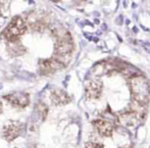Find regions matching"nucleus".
Instances as JSON below:
<instances>
[{
  "label": "nucleus",
  "mask_w": 150,
  "mask_h": 148,
  "mask_svg": "<svg viewBox=\"0 0 150 148\" xmlns=\"http://www.w3.org/2000/svg\"><path fill=\"white\" fill-rule=\"evenodd\" d=\"M130 86L133 100L147 105L150 97V85L146 78L141 75L134 76L130 78Z\"/></svg>",
  "instance_id": "obj_1"
},
{
  "label": "nucleus",
  "mask_w": 150,
  "mask_h": 148,
  "mask_svg": "<svg viewBox=\"0 0 150 148\" xmlns=\"http://www.w3.org/2000/svg\"><path fill=\"white\" fill-rule=\"evenodd\" d=\"M117 120H119V123L120 125L126 126V127L134 126V125H136V123L139 122L138 118L136 117V115H135L133 111H131L130 109L120 113Z\"/></svg>",
  "instance_id": "obj_10"
},
{
  "label": "nucleus",
  "mask_w": 150,
  "mask_h": 148,
  "mask_svg": "<svg viewBox=\"0 0 150 148\" xmlns=\"http://www.w3.org/2000/svg\"><path fill=\"white\" fill-rule=\"evenodd\" d=\"M122 74L130 79V78L134 77V76L139 75V72H138V69H134V67H125L124 69H122Z\"/></svg>",
  "instance_id": "obj_15"
},
{
  "label": "nucleus",
  "mask_w": 150,
  "mask_h": 148,
  "mask_svg": "<svg viewBox=\"0 0 150 148\" xmlns=\"http://www.w3.org/2000/svg\"><path fill=\"white\" fill-rule=\"evenodd\" d=\"M7 50L12 55H21L24 54L26 51V48L23 46V44L20 41H13V42H7Z\"/></svg>",
  "instance_id": "obj_12"
},
{
  "label": "nucleus",
  "mask_w": 150,
  "mask_h": 148,
  "mask_svg": "<svg viewBox=\"0 0 150 148\" xmlns=\"http://www.w3.org/2000/svg\"><path fill=\"white\" fill-rule=\"evenodd\" d=\"M50 98H51L52 103L55 105H64L71 101V96L67 92H64L63 90H58V89L52 91Z\"/></svg>",
  "instance_id": "obj_9"
},
{
  "label": "nucleus",
  "mask_w": 150,
  "mask_h": 148,
  "mask_svg": "<svg viewBox=\"0 0 150 148\" xmlns=\"http://www.w3.org/2000/svg\"><path fill=\"white\" fill-rule=\"evenodd\" d=\"M55 35L56 41L54 44V55H71L75 46H74V41L71 34L65 30L58 29Z\"/></svg>",
  "instance_id": "obj_3"
},
{
  "label": "nucleus",
  "mask_w": 150,
  "mask_h": 148,
  "mask_svg": "<svg viewBox=\"0 0 150 148\" xmlns=\"http://www.w3.org/2000/svg\"><path fill=\"white\" fill-rule=\"evenodd\" d=\"M86 148H104L102 144H99V143L95 142H88L86 144Z\"/></svg>",
  "instance_id": "obj_16"
},
{
  "label": "nucleus",
  "mask_w": 150,
  "mask_h": 148,
  "mask_svg": "<svg viewBox=\"0 0 150 148\" xmlns=\"http://www.w3.org/2000/svg\"><path fill=\"white\" fill-rule=\"evenodd\" d=\"M86 97L90 100H95L101 97L102 83L98 80H90L86 83Z\"/></svg>",
  "instance_id": "obj_7"
},
{
  "label": "nucleus",
  "mask_w": 150,
  "mask_h": 148,
  "mask_svg": "<svg viewBox=\"0 0 150 148\" xmlns=\"http://www.w3.org/2000/svg\"><path fill=\"white\" fill-rule=\"evenodd\" d=\"M24 127L25 125L18 120H8L2 129V137L7 142H11L22 134Z\"/></svg>",
  "instance_id": "obj_5"
},
{
  "label": "nucleus",
  "mask_w": 150,
  "mask_h": 148,
  "mask_svg": "<svg viewBox=\"0 0 150 148\" xmlns=\"http://www.w3.org/2000/svg\"><path fill=\"white\" fill-rule=\"evenodd\" d=\"M1 11H2V4L0 3V16H1Z\"/></svg>",
  "instance_id": "obj_17"
},
{
  "label": "nucleus",
  "mask_w": 150,
  "mask_h": 148,
  "mask_svg": "<svg viewBox=\"0 0 150 148\" xmlns=\"http://www.w3.org/2000/svg\"><path fill=\"white\" fill-rule=\"evenodd\" d=\"M35 111H36V113H37V117L38 118L40 117L42 120H44L46 118V117H47V115H48V107H47V105H46L45 103L40 102V103H38V104L36 105Z\"/></svg>",
  "instance_id": "obj_13"
},
{
  "label": "nucleus",
  "mask_w": 150,
  "mask_h": 148,
  "mask_svg": "<svg viewBox=\"0 0 150 148\" xmlns=\"http://www.w3.org/2000/svg\"><path fill=\"white\" fill-rule=\"evenodd\" d=\"M94 126L96 128L97 132L100 136L102 137H110L113 133V130H115V126H113L112 123L108 122V120H105L103 118H99V120H95Z\"/></svg>",
  "instance_id": "obj_8"
},
{
  "label": "nucleus",
  "mask_w": 150,
  "mask_h": 148,
  "mask_svg": "<svg viewBox=\"0 0 150 148\" xmlns=\"http://www.w3.org/2000/svg\"><path fill=\"white\" fill-rule=\"evenodd\" d=\"M92 74L95 78L101 77L102 75L106 74V69H105V67H104V62L98 63V64L95 65L92 69Z\"/></svg>",
  "instance_id": "obj_14"
},
{
  "label": "nucleus",
  "mask_w": 150,
  "mask_h": 148,
  "mask_svg": "<svg viewBox=\"0 0 150 148\" xmlns=\"http://www.w3.org/2000/svg\"><path fill=\"white\" fill-rule=\"evenodd\" d=\"M27 31V23L22 16H16L7 25L6 29L1 33L0 37L5 39L7 42L20 41L21 36H23Z\"/></svg>",
  "instance_id": "obj_2"
},
{
  "label": "nucleus",
  "mask_w": 150,
  "mask_h": 148,
  "mask_svg": "<svg viewBox=\"0 0 150 148\" xmlns=\"http://www.w3.org/2000/svg\"><path fill=\"white\" fill-rule=\"evenodd\" d=\"M38 65H39V73L42 76L51 75L65 67V65L54 55L47 59H40Z\"/></svg>",
  "instance_id": "obj_4"
},
{
  "label": "nucleus",
  "mask_w": 150,
  "mask_h": 148,
  "mask_svg": "<svg viewBox=\"0 0 150 148\" xmlns=\"http://www.w3.org/2000/svg\"><path fill=\"white\" fill-rule=\"evenodd\" d=\"M3 98L8 101L9 104L16 108H25L30 103V96L25 92H13L4 95Z\"/></svg>",
  "instance_id": "obj_6"
},
{
  "label": "nucleus",
  "mask_w": 150,
  "mask_h": 148,
  "mask_svg": "<svg viewBox=\"0 0 150 148\" xmlns=\"http://www.w3.org/2000/svg\"><path fill=\"white\" fill-rule=\"evenodd\" d=\"M1 111H2V103L0 102V113H1Z\"/></svg>",
  "instance_id": "obj_18"
},
{
  "label": "nucleus",
  "mask_w": 150,
  "mask_h": 148,
  "mask_svg": "<svg viewBox=\"0 0 150 148\" xmlns=\"http://www.w3.org/2000/svg\"><path fill=\"white\" fill-rule=\"evenodd\" d=\"M129 109L136 115L138 120H142V118H144L145 113H146V105L142 104V103L138 102V101H136V100L131 101L130 104H129Z\"/></svg>",
  "instance_id": "obj_11"
}]
</instances>
